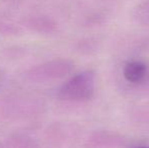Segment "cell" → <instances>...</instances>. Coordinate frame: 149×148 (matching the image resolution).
Listing matches in <instances>:
<instances>
[{"label":"cell","instance_id":"6da1fadb","mask_svg":"<svg viewBox=\"0 0 149 148\" xmlns=\"http://www.w3.org/2000/svg\"><path fill=\"white\" fill-rule=\"evenodd\" d=\"M147 69L140 61H131L124 68V76L130 82H139L145 77Z\"/></svg>","mask_w":149,"mask_h":148}]
</instances>
